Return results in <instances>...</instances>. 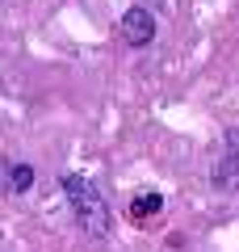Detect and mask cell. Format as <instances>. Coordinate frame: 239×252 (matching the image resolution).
I'll list each match as a JSON object with an SVG mask.
<instances>
[{
	"mask_svg": "<svg viewBox=\"0 0 239 252\" xmlns=\"http://www.w3.org/2000/svg\"><path fill=\"white\" fill-rule=\"evenodd\" d=\"M4 189H9V193H30V189H34V168H30V164H9Z\"/></svg>",
	"mask_w": 239,
	"mask_h": 252,
	"instance_id": "4",
	"label": "cell"
},
{
	"mask_svg": "<svg viewBox=\"0 0 239 252\" xmlns=\"http://www.w3.org/2000/svg\"><path fill=\"white\" fill-rule=\"evenodd\" d=\"M63 193H67V202H71V210H76L80 227H84L92 240H105L114 219H109V206H105V198H101V189L92 185L89 177L67 172V177H63Z\"/></svg>",
	"mask_w": 239,
	"mask_h": 252,
	"instance_id": "1",
	"label": "cell"
},
{
	"mask_svg": "<svg viewBox=\"0 0 239 252\" xmlns=\"http://www.w3.org/2000/svg\"><path fill=\"white\" fill-rule=\"evenodd\" d=\"M210 181L222 193H239V130H227V156L214 164Z\"/></svg>",
	"mask_w": 239,
	"mask_h": 252,
	"instance_id": "3",
	"label": "cell"
},
{
	"mask_svg": "<svg viewBox=\"0 0 239 252\" xmlns=\"http://www.w3.org/2000/svg\"><path fill=\"white\" fill-rule=\"evenodd\" d=\"M4 177H9V164L0 160V189H4Z\"/></svg>",
	"mask_w": 239,
	"mask_h": 252,
	"instance_id": "6",
	"label": "cell"
},
{
	"mask_svg": "<svg viewBox=\"0 0 239 252\" xmlns=\"http://www.w3.org/2000/svg\"><path fill=\"white\" fill-rule=\"evenodd\" d=\"M159 210H164V198H159V193H139V198L130 202V219H134V223H143V219L159 215Z\"/></svg>",
	"mask_w": 239,
	"mask_h": 252,
	"instance_id": "5",
	"label": "cell"
},
{
	"mask_svg": "<svg viewBox=\"0 0 239 252\" xmlns=\"http://www.w3.org/2000/svg\"><path fill=\"white\" fill-rule=\"evenodd\" d=\"M122 42L126 46H151V38H155V13L143 9V4H134V9L122 13Z\"/></svg>",
	"mask_w": 239,
	"mask_h": 252,
	"instance_id": "2",
	"label": "cell"
}]
</instances>
